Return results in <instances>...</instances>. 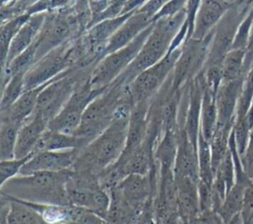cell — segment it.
Here are the masks:
<instances>
[{
  "label": "cell",
  "instance_id": "obj_8",
  "mask_svg": "<svg viewBox=\"0 0 253 224\" xmlns=\"http://www.w3.org/2000/svg\"><path fill=\"white\" fill-rule=\"evenodd\" d=\"M154 24V22H153ZM153 24L127 45L105 55L94 67L91 75L93 89H104L113 83L131 64L150 34Z\"/></svg>",
  "mask_w": 253,
  "mask_h": 224
},
{
  "label": "cell",
  "instance_id": "obj_30",
  "mask_svg": "<svg viewBox=\"0 0 253 224\" xmlns=\"http://www.w3.org/2000/svg\"><path fill=\"white\" fill-rule=\"evenodd\" d=\"M20 126L0 119V160L15 158V149Z\"/></svg>",
  "mask_w": 253,
  "mask_h": 224
},
{
  "label": "cell",
  "instance_id": "obj_7",
  "mask_svg": "<svg viewBox=\"0 0 253 224\" xmlns=\"http://www.w3.org/2000/svg\"><path fill=\"white\" fill-rule=\"evenodd\" d=\"M94 67L70 68L48 82L39 95L35 112H39L49 123L69 100L79 81L92 75Z\"/></svg>",
  "mask_w": 253,
  "mask_h": 224
},
{
  "label": "cell",
  "instance_id": "obj_11",
  "mask_svg": "<svg viewBox=\"0 0 253 224\" xmlns=\"http://www.w3.org/2000/svg\"><path fill=\"white\" fill-rule=\"evenodd\" d=\"M212 32L203 39L190 38L184 42L182 52L172 71V89L174 91L189 84L204 70Z\"/></svg>",
  "mask_w": 253,
  "mask_h": 224
},
{
  "label": "cell",
  "instance_id": "obj_41",
  "mask_svg": "<svg viewBox=\"0 0 253 224\" xmlns=\"http://www.w3.org/2000/svg\"><path fill=\"white\" fill-rule=\"evenodd\" d=\"M245 61H244V73H246L250 70V68L253 66V27L251 31V36L249 39V43L245 49Z\"/></svg>",
  "mask_w": 253,
  "mask_h": 224
},
{
  "label": "cell",
  "instance_id": "obj_21",
  "mask_svg": "<svg viewBox=\"0 0 253 224\" xmlns=\"http://www.w3.org/2000/svg\"><path fill=\"white\" fill-rule=\"evenodd\" d=\"M45 14L46 12H41L30 16V18L21 27V29L18 31L15 37L13 38L10 44L7 59L1 67L11 62L15 57L28 49L36 41L42 28Z\"/></svg>",
  "mask_w": 253,
  "mask_h": 224
},
{
  "label": "cell",
  "instance_id": "obj_12",
  "mask_svg": "<svg viewBox=\"0 0 253 224\" xmlns=\"http://www.w3.org/2000/svg\"><path fill=\"white\" fill-rule=\"evenodd\" d=\"M248 11L239 9L235 5L227 10L212 32L210 50L205 67L221 65L225 55L231 50L234 37L241 21Z\"/></svg>",
  "mask_w": 253,
  "mask_h": 224
},
{
  "label": "cell",
  "instance_id": "obj_9",
  "mask_svg": "<svg viewBox=\"0 0 253 224\" xmlns=\"http://www.w3.org/2000/svg\"><path fill=\"white\" fill-rule=\"evenodd\" d=\"M182 48L183 45L169 50L160 61L142 71L128 85L133 106L140 103H150L172 73Z\"/></svg>",
  "mask_w": 253,
  "mask_h": 224
},
{
  "label": "cell",
  "instance_id": "obj_45",
  "mask_svg": "<svg viewBox=\"0 0 253 224\" xmlns=\"http://www.w3.org/2000/svg\"><path fill=\"white\" fill-rule=\"evenodd\" d=\"M43 224H45V223H44V222H43Z\"/></svg>",
  "mask_w": 253,
  "mask_h": 224
},
{
  "label": "cell",
  "instance_id": "obj_28",
  "mask_svg": "<svg viewBox=\"0 0 253 224\" xmlns=\"http://www.w3.org/2000/svg\"><path fill=\"white\" fill-rule=\"evenodd\" d=\"M245 49L240 48H233L228 51L221 64L223 81H232L245 77Z\"/></svg>",
  "mask_w": 253,
  "mask_h": 224
},
{
  "label": "cell",
  "instance_id": "obj_17",
  "mask_svg": "<svg viewBox=\"0 0 253 224\" xmlns=\"http://www.w3.org/2000/svg\"><path fill=\"white\" fill-rule=\"evenodd\" d=\"M230 7L225 0H201L191 38L203 39L209 36Z\"/></svg>",
  "mask_w": 253,
  "mask_h": 224
},
{
  "label": "cell",
  "instance_id": "obj_14",
  "mask_svg": "<svg viewBox=\"0 0 253 224\" xmlns=\"http://www.w3.org/2000/svg\"><path fill=\"white\" fill-rule=\"evenodd\" d=\"M244 78L245 77L232 81H222L219 86L215 95L217 108L216 127H233Z\"/></svg>",
  "mask_w": 253,
  "mask_h": 224
},
{
  "label": "cell",
  "instance_id": "obj_4",
  "mask_svg": "<svg viewBox=\"0 0 253 224\" xmlns=\"http://www.w3.org/2000/svg\"><path fill=\"white\" fill-rule=\"evenodd\" d=\"M186 19V11L154 21L152 30L135 59L120 76L126 84H130L142 71L160 61L170 50L172 42Z\"/></svg>",
  "mask_w": 253,
  "mask_h": 224
},
{
  "label": "cell",
  "instance_id": "obj_16",
  "mask_svg": "<svg viewBox=\"0 0 253 224\" xmlns=\"http://www.w3.org/2000/svg\"><path fill=\"white\" fill-rule=\"evenodd\" d=\"M177 208L180 224H188L201 213L199 200V182L188 177H176Z\"/></svg>",
  "mask_w": 253,
  "mask_h": 224
},
{
  "label": "cell",
  "instance_id": "obj_25",
  "mask_svg": "<svg viewBox=\"0 0 253 224\" xmlns=\"http://www.w3.org/2000/svg\"><path fill=\"white\" fill-rule=\"evenodd\" d=\"M204 78V77H203ZM217 126V108L215 102V94L209 90L205 86L202 99V110H201V134L208 140L211 141Z\"/></svg>",
  "mask_w": 253,
  "mask_h": 224
},
{
  "label": "cell",
  "instance_id": "obj_32",
  "mask_svg": "<svg viewBox=\"0 0 253 224\" xmlns=\"http://www.w3.org/2000/svg\"><path fill=\"white\" fill-rule=\"evenodd\" d=\"M198 161H199V181L210 186L212 185L214 173L211 163V152L210 141L200 132L198 139Z\"/></svg>",
  "mask_w": 253,
  "mask_h": 224
},
{
  "label": "cell",
  "instance_id": "obj_3",
  "mask_svg": "<svg viewBox=\"0 0 253 224\" xmlns=\"http://www.w3.org/2000/svg\"><path fill=\"white\" fill-rule=\"evenodd\" d=\"M128 85L119 76L89 104L80 125L73 133L81 140L83 147L113 122L120 107L129 95Z\"/></svg>",
  "mask_w": 253,
  "mask_h": 224
},
{
  "label": "cell",
  "instance_id": "obj_26",
  "mask_svg": "<svg viewBox=\"0 0 253 224\" xmlns=\"http://www.w3.org/2000/svg\"><path fill=\"white\" fill-rule=\"evenodd\" d=\"M247 186L249 185L235 183L226 193L221 206L217 210V213L220 215L225 224H228L233 218L240 214L243 204L244 191Z\"/></svg>",
  "mask_w": 253,
  "mask_h": 224
},
{
  "label": "cell",
  "instance_id": "obj_37",
  "mask_svg": "<svg viewBox=\"0 0 253 224\" xmlns=\"http://www.w3.org/2000/svg\"><path fill=\"white\" fill-rule=\"evenodd\" d=\"M205 86L216 95V92L223 81L221 65H211L204 68L202 71Z\"/></svg>",
  "mask_w": 253,
  "mask_h": 224
},
{
  "label": "cell",
  "instance_id": "obj_35",
  "mask_svg": "<svg viewBox=\"0 0 253 224\" xmlns=\"http://www.w3.org/2000/svg\"><path fill=\"white\" fill-rule=\"evenodd\" d=\"M32 155L24 158H13L0 160V187L11 179L19 176L23 167L29 161Z\"/></svg>",
  "mask_w": 253,
  "mask_h": 224
},
{
  "label": "cell",
  "instance_id": "obj_29",
  "mask_svg": "<svg viewBox=\"0 0 253 224\" xmlns=\"http://www.w3.org/2000/svg\"><path fill=\"white\" fill-rule=\"evenodd\" d=\"M232 128L233 127H216L215 132L210 141L213 173H215L229 150V137Z\"/></svg>",
  "mask_w": 253,
  "mask_h": 224
},
{
  "label": "cell",
  "instance_id": "obj_18",
  "mask_svg": "<svg viewBox=\"0 0 253 224\" xmlns=\"http://www.w3.org/2000/svg\"><path fill=\"white\" fill-rule=\"evenodd\" d=\"M204 92V78L202 72L190 82L189 103L185 116L184 129L192 141L198 147V139L201 127V110Z\"/></svg>",
  "mask_w": 253,
  "mask_h": 224
},
{
  "label": "cell",
  "instance_id": "obj_23",
  "mask_svg": "<svg viewBox=\"0 0 253 224\" xmlns=\"http://www.w3.org/2000/svg\"><path fill=\"white\" fill-rule=\"evenodd\" d=\"M81 140L74 134L53 130L47 127L42 133L34 153L41 151H61L69 149H82Z\"/></svg>",
  "mask_w": 253,
  "mask_h": 224
},
{
  "label": "cell",
  "instance_id": "obj_1",
  "mask_svg": "<svg viewBox=\"0 0 253 224\" xmlns=\"http://www.w3.org/2000/svg\"><path fill=\"white\" fill-rule=\"evenodd\" d=\"M132 107L131 98L128 96L120 107L113 122L95 139L79 150L71 170H90L99 174L118 161L126 146Z\"/></svg>",
  "mask_w": 253,
  "mask_h": 224
},
{
  "label": "cell",
  "instance_id": "obj_38",
  "mask_svg": "<svg viewBox=\"0 0 253 224\" xmlns=\"http://www.w3.org/2000/svg\"><path fill=\"white\" fill-rule=\"evenodd\" d=\"M68 224H109V222L90 210L74 206L73 215Z\"/></svg>",
  "mask_w": 253,
  "mask_h": 224
},
{
  "label": "cell",
  "instance_id": "obj_44",
  "mask_svg": "<svg viewBox=\"0 0 253 224\" xmlns=\"http://www.w3.org/2000/svg\"><path fill=\"white\" fill-rule=\"evenodd\" d=\"M225 1H226V2H228L229 4H231V5H232V4H233V3H235L237 0H225Z\"/></svg>",
  "mask_w": 253,
  "mask_h": 224
},
{
  "label": "cell",
  "instance_id": "obj_36",
  "mask_svg": "<svg viewBox=\"0 0 253 224\" xmlns=\"http://www.w3.org/2000/svg\"><path fill=\"white\" fill-rule=\"evenodd\" d=\"M252 27H253V6L247 12L245 17L241 21L240 25L238 26L231 49H233V48L246 49V47L249 43Z\"/></svg>",
  "mask_w": 253,
  "mask_h": 224
},
{
  "label": "cell",
  "instance_id": "obj_39",
  "mask_svg": "<svg viewBox=\"0 0 253 224\" xmlns=\"http://www.w3.org/2000/svg\"><path fill=\"white\" fill-rule=\"evenodd\" d=\"M241 162L245 174L251 181H253V128L250 133L247 147L241 156Z\"/></svg>",
  "mask_w": 253,
  "mask_h": 224
},
{
  "label": "cell",
  "instance_id": "obj_19",
  "mask_svg": "<svg viewBox=\"0 0 253 224\" xmlns=\"http://www.w3.org/2000/svg\"><path fill=\"white\" fill-rule=\"evenodd\" d=\"M47 127L48 121L39 112H35L19 129L15 158H24L33 155L42 133Z\"/></svg>",
  "mask_w": 253,
  "mask_h": 224
},
{
  "label": "cell",
  "instance_id": "obj_6",
  "mask_svg": "<svg viewBox=\"0 0 253 224\" xmlns=\"http://www.w3.org/2000/svg\"><path fill=\"white\" fill-rule=\"evenodd\" d=\"M83 34L72 5L46 12L41 33L35 41L36 62L53 48Z\"/></svg>",
  "mask_w": 253,
  "mask_h": 224
},
{
  "label": "cell",
  "instance_id": "obj_20",
  "mask_svg": "<svg viewBox=\"0 0 253 224\" xmlns=\"http://www.w3.org/2000/svg\"><path fill=\"white\" fill-rule=\"evenodd\" d=\"M176 177H188L199 182L198 147L189 139L184 127L178 132V149L174 164Z\"/></svg>",
  "mask_w": 253,
  "mask_h": 224
},
{
  "label": "cell",
  "instance_id": "obj_5",
  "mask_svg": "<svg viewBox=\"0 0 253 224\" xmlns=\"http://www.w3.org/2000/svg\"><path fill=\"white\" fill-rule=\"evenodd\" d=\"M81 61L82 55L77 38L62 43L39 59L26 73V90L47 84L70 68L78 67Z\"/></svg>",
  "mask_w": 253,
  "mask_h": 224
},
{
  "label": "cell",
  "instance_id": "obj_2",
  "mask_svg": "<svg viewBox=\"0 0 253 224\" xmlns=\"http://www.w3.org/2000/svg\"><path fill=\"white\" fill-rule=\"evenodd\" d=\"M70 170L19 175L2 186L0 191L34 202L70 205L66 190Z\"/></svg>",
  "mask_w": 253,
  "mask_h": 224
},
{
  "label": "cell",
  "instance_id": "obj_10",
  "mask_svg": "<svg viewBox=\"0 0 253 224\" xmlns=\"http://www.w3.org/2000/svg\"><path fill=\"white\" fill-rule=\"evenodd\" d=\"M104 89H93L91 76L80 80L62 110L49 121L48 128L73 134L80 125L83 114L89 104Z\"/></svg>",
  "mask_w": 253,
  "mask_h": 224
},
{
  "label": "cell",
  "instance_id": "obj_27",
  "mask_svg": "<svg viewBox=\"0 0 253 224\" xmlns=\"http://www.w3.org/2000/svg\"><path fill=\"white\" fill-rule=\"evenodd\" d=\"M1 201L8 203L6 217L9 224H43L41 216L28 205L3 197Z\"/></svg>",
  "mask_w": 253,
  "mask_h": 224
},
{
  "label": "cell",
  "instance_id": "obj_31",
  "mask_svg": "<svg viewBox=\"0 0 253 224\" xmlns=\"http://www.w3.org/2000/svg\"><path fill=\"white\" fill-rule=\"evenodd\" d=\"M31 15H24L1 23L0 27V61L1 66L5 63L9 52L10 44L18 31L26 23Z\"/></svg>",
  "mask_w": 253,
  "mask_h": 224
},
{
  "label": "cell",
  "instance_id": "obj_34",
  "mask_svg": "<svg viewBox=\"0 0 253 224\" xmlns=\"http://www.w3.org/2000/svg\"><path fill=\"white\" fill-rule=\"evenodd\" d=\"M252 99H253V66L246 73L243 81V87H242L241 96H240L237 110H236L235 120H239L244 117V115L247 113L250 108Z\"/></svg>",
  "mask_w": 253,
  "mask_h": 224
},
{
  "label": "cell",
  "instance_id": "obj_40",
  "mask_svg": "<svg viewBox=\"0 0 253 224\" xmlns=\"http://www.w3.org/2000/svg\"><path fill=\"white\" fill-rule=\"evenodd\" d=\"M188 224H225L220 215L213 209L201 212Z\"/></svg>",
  "mask_w": 253,
  "mask_h": 224
},
{
  "label": "cell",
  "instance_id": "obj_43",
  "mask_svg": "<svg viewBox=\"0 0 253 224\" xmlns=\"http://www.w3.org/2000/svg\"><path fill=\"white\" fill-rule=\"evenodd\" d=\"M238 219H239V215H237L235 218H233L228 224H235V223L238 221Z\"/></svg>",
  "mask_w": 253,
  "mask_h": 224
},
{
  "label": "cell",
  "instance_id": "obj_33",
  "mask_svg": "<svg viewBox=\"0 0 253 224\" xmlns=\"http://www.w3.org/2000/svg\"><path fill=\"white\" fill-rule=\"evenodd\" d=\"M25 76L26 73L23 72L14 74L9 81L3 87H1L0 111L11 107L26 91Z\"/></svg>",
  "mask_w": 253,
  "mask_h": 224
},
{
  "label": "cell",
  "instance_id": "obj_13",
  "mask_svg": "<svg viewBox=\"0 0 253 224\" xmlns=\"http://www.w3.org/2000/svg\"><path fill=\"white\" fill-rule=\"evenodd\" d=\"M78 152V149H69L61 151H41L34 153L23 167L20 175L70 170L75 163Z\"/></svg>",
  "mask_w": 253,
  "mask_h": 224
},
{
  "label": "cell",
  "instance_id": "obj_22",
  "mask_svg": "<svg viewBox=\"0 0 253 224\" xmlns=\"http://www.w3.org/2000/svg\"><path fill=\"white\" fill-rule=\"evenodd\" d=\"M45 85L26 90L11 107L0 111V119L9 120L21 127L35 112L39 95Z\"/></svg>",
  "mask_w": 253,
  "mask_h": 224
},
{
  "label": "cell",
  "instance_id": "obj_42",
  "mask_svg": "<svg viewBox=\"0 0 253 224\" xmlns=\"http://www.w3.org/2000/svg\"><path fill=\"white\" fill-rule=\"evenodd\" d=\"M232 5H235L239 9L249 11L251 9V7L253 6V0H237Z\"/></svg>",
  "mask_w": 253,
  "mask_h": 224
},
{
  "label": "cell",
  "instance_id": "obj_15",
  "mask_svg": "<svg viewBox=\"0 0 253 224\" xmlns=\"http://www.w3.org/2000/svg\"><path fill=\"white\" fill-rule=\"evenodd\" d=\"M152 24V19L145 13L139 11L131 13L110 38L105 47L104 54L107 55L127 45Z\"/></svg>",
  "mask_w": 253,
  "mask_h": 224
},
{
  "label": "cell",
  "instance_id": "obj_24",
  "mask_svg": "<svg viewBox=\"0 0 253 224\" xmlns=\"http://www.w3.org/2000/svg\"><path fill=\"white\" fill-rule=\"evenodd\" d=\"M179 129H166L162 132L154 149V160L158 168L174 169Z\"/></svg>",
  "mask_w": 253,
  "mask_h": 224
}]
</instances>
